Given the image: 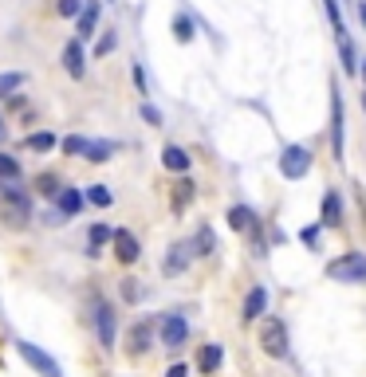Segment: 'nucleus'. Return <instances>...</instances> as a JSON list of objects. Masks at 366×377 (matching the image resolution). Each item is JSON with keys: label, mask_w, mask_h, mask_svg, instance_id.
Returning a JSON list of instances; mask_svg holds the SVG:
<instances>
[{"label": "nucleus", "mask_w": 366, "mask_h": 377, "mask_svg": "<svg viewBox=\"0 0 366 377\" xmlns=\"http://www.w3.org/2000/svg\"><path fill=\"white\" fill-rule=\"evenodd\" d=\"M327 275H331L335 283H362L366 279V256L362 251H347V256L327 263Z\"/></svg>", "instance_id": "nucleus-1"}, {"label": "nucleus", "mask_w": 366, "mask_h": 377, "mask_svg": "<svg viewBox=\"0 0 366 377\" xmlns=\"http://www.w3.org/2000/svg\"><path fill=\"white\" fill-rule=\"evenodd\" d=\"M0 212H4V220H9L12 228L28 224V217H32V204H28V197L20 193L16 181H4V201H0Z\"/></svg>", "instance_id": "nucleus-2"}, {"label": "nucleus", "mask_w": 366, "mask_h": 377, "mask_svg": "<svg viewBox=\"0 0 366 377\" xmlns=\"http://www.w3.org/2000/svg\"><path fill=\"white\" fill-rule=\"evenodd\" d=\"M280 173L288 177V181H303V177L311 173V150H307V146H288V150L280 153Z\"/></svg>", "instance_id": "nucleus-3"}, {"label": "nucleus", "mask_w": 366, "mask_h": 377, "mask_svg": "<svg viewBox=\"0 0 366 377\" xmlns=\"http://www.w3.org/2000/svg\"><path fill=\"white\" fill-rule=\"evenodd\" d=\"M16 354L28 361V366L36 369V373H43V377H63V369H60V361L51 358V354H43L40 346H32V342H16Z\"/></svg>", "instance_id": "nucleus-4"}, {"label": "nucleus", "mask_w": 366, "mask_h": 377, "mask_svg": "<svg viewBox=\"0 0 366 377\" xmlns=\"http://www.w3.org/2000/svg\"><path fill=\"white\" fill-rule=\"evenodd\" d=\"M260 346H264V354H272V358H288V330H284L280 319H268L264 327H260Z\"/></svg>", "instance_id": "nucleus-5"}, {"label": "nucleus", "mask_w": 366, "mask_h": 377, "mask_svg": "<svg viewBox=\"0 0 366 377\" xmlns=\"http://www.w3.org/2000/svg\"><path fill=\"white\" fill-rule=\"evenodd\" d=\"M95 327H99V342L107 346V350H114V334H119V319H114L111 302H95Z\"/></svg>", "instance_id": "nucleus-6"}, {"label": "nucleus", "mask_w": 366, "mask_h": 377, "mask_svg": "<svg viewBox=\"0 0 366 377\" xmlns=\"http://www.w3.org/2000/svg\"><path fill=\"white\" fill-rule=\"evenodd\" d=\"M189 338V322L185 315H166L162 319V346H170V350H178L181 342Z\"/></svg>", "instance_id": "nucleus-7"}, {"label": "nucleus", "mask_w": 366, "mask_h": 377, "mask_svg": "<svg viewBox=\"0 0 366 377\" xmlns=\"http://www.w3.org/2000/svg\"><path fill=\"white\" fill-rule=\"evenodd\" d=\"M63 67H68L71 79H83L87 75V51H83V40H71L63 48Z\"/></svg>", "instance_id": "nucleus-8"}, {"label": "nucleus", "mask_w": 366, "mask_h": 377, "mask_svg": "<svg viewBox=\"0 0 366 377\" xmlns=\"http://www.w3.org/2000/svg\"><path fill=\"white\" fill-rule=\"evenodd\" d=\"M268 310V291L264 287H252V291L244 295V307H240V319L244 322H256L260 315Z\"/></svg>", "instance_id": "nucleus-9"}, {"label": "nucleus", "mask_w": 366, "mask_h": 377, "mask_svg": "<svg viewBox=\"0 0 366 377\" xmlns=\"http://www.w3.org/2000/svg\"><path fill=\"white\" fill-rule=\"evenodd\" d=\"M111 244H114V256H119L122 263H134V260H138V251H142V248H138V240L127 232V228H114Z\"/></svg>", "instance_id": "nucleus-10"}, {"label": "nucleus", "mask_w": 366, "mask_h": 377, "mask_svg": "<svg viewBox=\"0 0 366 377\" xmlns=\"http://www.w3.org/2000/svg\"><path fill=\"white\" fill-rule=\"evenodd\" d=\"M331 153H335V161L343 158V99H339V91L331 94Z\"/></svg>", "instance_id": "nucleus-11"}, {"label": "nucleus", "mask_w": 366, "mask_h": 377, "mask_svg": "<svg viewBox=\"0 0 366 377\" xmlns=\"http://www.w3.org/2000/svg\"><path fill=\"white\" fill-rule=\"evenodd\" d=\"M189 256H197L193 244H173L170 256H166V263H162V271H166V275H178V271H185V268H189Z\"/></svg>", "instance_id": "nucleus-12"}, {"label": "nucleus", "mask_w": 366, "mask_h": 377, "mask_svg": "<svg viewBox=\"0 0 366 377\" xmlns=\"http://www.w3.org/2000/svg\"><path fill=\"white\" fill-rule=\"evenodd\" d=\"M95 28H99V0H83V12H79V40H91Z\"/></svg>", "instance_id": "nucleus-13"}, {"label": "nucleus", "mask_w": 366, "mask_h": 377, "mask_svg": "<svg viewBox=\"0 0 366 377\" xmlns=\"http://www.w3.org/2000/svg\"><path fill=\"white\" fill-rule=\"evenodd\" d=\"M229 224L237 228V232L256 236V212H252V209H244V204H237V209H229Z\"/></svg>", "instance_id": "nucleus-14"}, {"label": "nucleus", "mask_w": 366, "mask_h": 377, "mask_svg": "<svg viewBox=\"0 0 366 377\" xmlns=\"http://www.w3.org/2000/svg\"><path fill=\"white\" fill-rule=\"evenodd\" d=\"M319 224H323V228H339L343 224V201L335 193L323 197V217H319Z\"/></svg>", "instance_id": "nucleus-15"}, {"label": "nucleus", "mask_w": 366, "mask_h": 377, "mask_svg": "<svg viewBox=\"0 0 366 377\" xmlns=\"http://www.w3.org/2000/svg\"><path fill=\"white\" fill-rule=\"evenodd\" d=\"M162 165L170 169V173H185V169H189V153L181 150V146H166V153H162Z\"/></svg>", "instance_id": "nucleus-16"}, {"label": "nucleus", "mask_w": 366, "mask_h": 377, "mask_svg": "<svg viewBox=\"0 0 366 377\" xmlns=\"http://www.w3.org/2000/svg\"><path fill=\"white\" fill-rule=\"evenodd\" d=\"M55 204H60V217H75L79 204H83V193H79V189H60V193H55Z\"/></svg>", "instance_id": "nucleus-17"}, {"label": "nucleus", "mask_w": 366, "mask_h": 377, "mask_svg": "<svg viewBox=\"0 0 366 377\" xmlns=\"http://www.w3.org/2000/svg\"><path fill=\"white\" fill-rule=\"evenodd\" d=\"M24 83H28V75H24V71H0V99H9V94H16Z\"/></svg>", "instance_id": "nucleus-18"}, {"label": "nucleus", "mask_w": 366, "mask_h": 377, "mask_svg": "<svg viewBox=\"0 0 366 377\" xmlns=\"http://www.w3.org/2000/svg\"><path fill=\"white\" fill-rule=\"evenodd\" d=\"M221 358H225V354H221V346H217V342H209V346H201V358H197V366H201L205 373H213V369H221Z\"/></svg>", "instance_id": "nucleus-19"}, {"label": "nucleus", "mask_w": 366, "mask_h": 377, "mask_svg": "<svg viewBox=\"0 0 366 377\" xmlns=\"http://www.w3.org/2000/svg\"><path fill=\"white\" fill-rule=\"evenodd\" d=\"M83 158L95 161V165H102V161H111V158H114V142H91Z\"/></svg>", "instance_id": "nucleus-20"}, {"label": "nucleus", "mask_w": 366, "mask_h": 377, "mask_svg": "<svg viewBox=\"0 0 366 377\" xmlns=\"http://www.w3.org/2000/svg\"><path fill=\"white\" fill-rule=\"evenodd\" d=\"M142 350H150V322H138L130 330V354H142Z\"/></svg>", "instance_id": "nucleus-21"}, {"label": "nucleus", "mask_w": 366, "mask_h": 377, "mask_svg": "<svg viewBox=\"0 0 366 377\" xmlns=\"http://www.w3.org/2000/svg\"><path fill=\"white\" fill-rule=\"evenodd\" d=\"M213 248H217L213 228H197V236H193V251H197V256H209Z\"/></svg>", "instance_id": "nucleus-22"}, {"label": "nucleus", "mask_w": 366, "mask_h": 377, "mask_svg": "<svg viewBox=\"0 0 366 377\" xmlns=\"http://www.w3.org/2000/svg\"><path fill=\"white\" fill-rule=\"evenodd\" d=\"M339 59H343V71H347V75H355V71H358L355 48H350V40H347V35H339Z\"/></svg>", "instance_id": "nucleus-23"}, {"label": "nucleus", "mask_w": 366, "mask_h": 377, "mask_svg": "<svg viewBox=\"0 0 366 377\" xmlns=\"http://www.w3.org/2000/svg\"><path fill=\"white\" fill-rule=\"evenodd\" d=\"M55 146H60V142H55V134H48V130H43V134H32V138H28V150H36V153H51Z\"/></svg>", "instance_id": "nucleus-24"}, {"label": "nucleus", "mask_w": 366, "mask_h": 377, "mask_svg": "<svg viewBox=\"0 0 366 377\" xmlns=\"http://www.w3.org/2000/svg\"><path fill=\"white\" fill-rule=\"evenodd\" d=\"M87 201L99 204V209H107V204H111L114 197H111V189H107V185H91V189H87Z\"/></svg>", "instance_id": "nucleus-25"}, {"label": "nucleus", "mask_w": 366, "mask_h": 377, "mask_svg": "<svg viewBox=\"0 0 366 377\" xmlns=\"http://www.w3.org/2000/svg\"><path fill=\"white\" fill-rule=\"evenodd\" d=\"M111 236H114V228H107V224H95V228H91V256H99V248H102L107 240H111Z\"/></svg>", "instance_id": "nucleus-26"}, {"label": "nucleus", "mask_w": 366, "mask_h": 377, "mask_svg": "<svg viewBox=\"0 0 366 377\" xmlns=\"http://www.w3.org/2000/svg\"><path fill=\"white\" fill-rule=\"evenodd\" d=\"M16 177H20V161L0 153V181H16Z\"/></svg>", "instance_id": "nucleus-27"}, {"label": "nucleus", "mask_w": 366, "mask_h": 377, "mask_svg": "<svg viewBox=\"0 0 366 377\" xmlns=\"http://www.w3.org/2000/svg\"><path fill=\"white\" fill-rule=\"evenodd\" d=\"M327 4V16H331V24H335V40L339 35H347V24H343V12H339V0H323Z\"/></svg>", "instance_id": "nucleus-28"}, {"label": "nucleus", "mask_w": 366, "mask_h": 377, "mask_svg": "<svg viewBox=\"0 0 366 377\" xmlns=\"http://www.w3.org/2000/svg\"><path fill=\"white\" fill-rule=\"evenodd\" d=\"M173 35H178L181 43H189V40H193V20H189V16H173Z\"/></svg>", "instance_id": "nucleus-29"}, {"label": "nucleus", "mask_w": 366, "mask_h": 377, "mask_svg": "<svg viewBox=\"0 0 366 377\" xmlns=\"http://www.w3.org/2000/svg\"><path fill=\"white\" fill-rule=\"evenodd\" d=\"M193 201V181H178V193H173V209H185Z\"/></svg>", "instance_id": "nucleus-30"}, {"label": "nucleus", "mask_w": 366, "mask_h": 377, "mask_svg": "<svg viewBox=\"0 0 366 377\" xmlns=\"http://www.w3.org/2000/svg\"><path fill=\"white\" fill-rule=\"evenodd\" d=\"M114 43H119V35H114V32H102V35H99V43H95V55H111Z\"/></svg>", "instance_id": "nucleus-31"}, {"label": "nucleus", "mask_w": 366, "mask_h": 377, "mask_svg": "<svg viewBox=\"0 0 366 377\" xmlns=\"http://www.w3.org/2000/svg\"><path fill=\"white\" fill-rule=\"evenodd\" d=\"M87 146H91V142H87V138L71 134V138H68V142H63V153H87Z\"/></svg>", "instance_id": "nucleus-32"}, {"label": "nucleus", "mask_w": 366, "mask_h": 377, "mask_svg": "<svg viewBox=\"0 0 366 377\" xmlns=\"http://www.w3.org/2000/svg\"><path fill=\"white\" fill-rule=\"evenodd\" d=\"M138 295H142V291H138V279H122V299L138 302Z\"/></svg>", "instance_id": "nucleus-33"}, {"label": "nucleus", "mask_w": 366, "mask_h": 377, "mask_svg": "<svg viewBox=\"0 0 366 377\" xmlns=\"http://www.w3.org/2000/svg\"><path fill=\"white\" fill-rule=\"evenodd\" d=\"M83 12V0H60V16H79Z\"/></svg>", "instance_id": "nucleus-34"}, {"label": "nucleus", "mask_w": 366, "mask_h": 377, "mask_svg": "<svg viewBox=\"0 0 366 377\" xmlns=\"http://www.w3.org/2000/svg\"><path fill=\"white\" fill-rule=\"evenodd\" d=\"M142 118H146V122H150V126H158V122H162V114H158V110H154V106H146V102H142Z\"/></svg>", "instance_id": "nucleus-35"}, {"label": "nucleus", "mask_w": 366, "mask_h": 377, "mask_svg": "<svg viewBox=\"0 0 366 377\" xmlns=\"http://www.w3.org/2000/svg\"><path fill=\"white\" fill-rule=\"evenodd\" d=\"M303 244H311V248H316V244H319V228H303Z\"/></svg>", "instance_id": "nucleus-36"}, {"label": "nucleus", "mask_w": 366, "mask_h": 377, "mask_svg": "<svg viewBox=\"0 0 366 377\" xmlns=\"http://www.w3.org/2000/svg\"><path fill=\"white\" fill-rule=\"evenodd\" d=\"M166 377H189V369L178 361V366H170V369H166Z\"/></svg>", "instance_id": "nucleus-37"}, {"label": "nucleus", "mask_w": 366, "mask_h": 377, "mask_svg": "<svg viewBox=\"0 0 366 377\" xmlns=\"http://www.w3.org/2000/svg\"><path fill=\"white\" fill-rule=\"evenodd\" d=\"M358 20H362V28H366V4H358Z\"/></svg>", "instance_id": "nucleus-38"}, {"label": "nucleus", "mask_w": 366, "mask_h": 377, "mask_svg": "<svg viewBox=\"0 0 366 377\" xmlns=\"http://www.w3.org/2000/svg\"><path fill=\"white\" fill-rule=\"evenodd\" d=\"M362 83H366V59H362Z\"/></svg>", "instance_id": "nucleus-39"}, {"label": "nucleus", "mask_w": 366, "mask_h": 377, "mask_svg": "<svg viewBox=\"0 0 366 377\" xmlns=\"http://www.w3.org/2000/svg\"><path fill=\"white\" fill-rule=\"evenodd\" d=\"M0 138H4V122H0Z\"/></svg>", "instance_id": "nucleus-40"}, {"label": "nucleus", "mask_w": 366, "mask_h": 377, "mask_svg": "<svg viewBox=\"0 0 366 377\" xmlns=\"http://www.w3.org/2000/svg\"><path fill=\"white\" fill-rule=\"evenodd\" d=\"M362 110H366V94H362Z\"/></svg>", "instance_id": "nucleus-41"}]
</instances>
